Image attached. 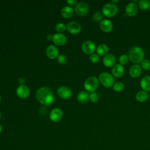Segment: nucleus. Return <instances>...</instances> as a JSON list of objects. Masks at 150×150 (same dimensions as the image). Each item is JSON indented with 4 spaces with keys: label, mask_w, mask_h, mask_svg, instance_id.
Wrapping results in <instances>:
<instances>
[{
    "label": "nucleus",
    "mask_w": 150,
    "mask_h": 150,
    "mask_svg": "<svg viewBox=\"0 0 150 150\" xmlns=\"http://www.w3.org/2000/svg\"><path fill=\"white\" fill-rule=\"evenodd\" d=\"M36 97L38 101L45 106L52 104L54 101V95L52 91L47 87L39 88L36 94Z\"/></svg>",
    "instance_id": "f257e3e1"
},
{
    "label": "nucleus",
    "mask_w": 150,
    "mask_h": 150,
    "mask_svg": "<svg viewBox=\"0 0 150 150\" xmlns=\"http://www.w3.org/2000/svg\"><path fill=\"white\" fill-rule=\"evenodd\" d=\"M144 52L139 46H134L129 51V58L132 63L135 64L141 63L144 60Z\"/></svg>",
    "instance_id": "f03ea898"
},
{
    "label": "nucleus",
    "mask_w": 150,
    "mask_h": 150,
    "mask_svg": "<svg viewBox=\"0 0 150 150\" xmlns=\"http://www.w3.org/2000/svg\"><path fill=\"white\" fill-rule=\"evenodd\" d=\"M98 86V80L95 76L88 77L84 81V88L88 92H94Z\"/></svg>",
    "instance_id": "7ed1b4c3"
},
{
    "label": "nucleus",
    "mask_w": 150,
    "mask_h": 150,
    "mask_svg": "<svg viewBox=\"0 0 150 150\" xmlns=\"http://www.w3.org/2000/svg\"><path fill=\"white\" fill-rule=\"evenodd\" d=\"M98 80L101 84H103L105 87H111L114 85V77L111 74L107 72L101 73L99 75Z\"/></svg>",
    "instance_id": "20e7f679"
},
{
    "label": "nucleus",
    "mask_w": 150,
    "mask_h": 150,
    "mask_svg": "<svg viewBox=\"0 0 150 150\" xmlns=\"http://www.w3.org/2000/svg\"><path fill=\"white\" fill-rule=\"evenodd\" d=\"M103 14L107 17H112L118 12L117 6L111 2L105 4L102 9Z\"/></svg>",
    "instance_id": "39448f33"
},
{
    "label": "nucleus",
    "mask_w": 150,
    "mask_h": 150,
    "mask_svg": "<svg viewBox=\"0 0 150 150\" xmlns=\"http://www.w3.org/2000/svg\"><path fill=\"white\" fill-rule=\"evenodd\" d=\"M74 11L77 15L79 16H84L88 12V6L85 2H80L75 6Z\"/></svg>",
    "instance_id": "423d86ee"
},
{
    "label": "nucleus",
    "mask_w": 150,
    "mask_h": 150,
    "mask_svg": "<svg viewBox=\"0 0 150 150\" xmlns=\"http://www.w3.org/2000/svg\"><path fill=\"white\" fill-rule=\"evenodd\" d=\"M57 94L60 98L67 100L71 97L72 91L71 89L67 87L61 86L57 88Z\"/></svg>",
    "instance_id": "0eeeda50"
},
{
    "label": "nucleus",
    "mask_w": 150,
    "mask_h": 150,
    "mask_svg": "<svg viewBox=\"0 0 150 150\" xmlns=\"http://www.w3.org/2000/svg\"><path fill=\"white\" fill-rule=\"evenodd\" d=\"M81 49L84 53L87 54H91L95 52L96 47L95 44L90 40L85 41L81 45Z\"/></svg>",
    "instance_id": "6e6552de"
},
{
    "label": "nucleus",
    "mask_w": 150,
    "mask_h": 150,
    "mask_svg": "<svg viewBox=\"0 0 150 150\" xmlns=\"http://www.w3.org/2000/svg\"><path fill=\"white\" fill-rule=\"evenodd\" d=\"M66 29L71 34H78L81 30L80 24L76 21H71L67 23Z\"/></svg>",
    "instance_id": "1a4fd4ad"
},
{
    "label": "nucleus",
    "mask_w": 150,
    "mask_h": 150,
    "mask_svg": "<svg viewBox=\"0 0 150 150\" xmlns=\"http://www.w3.org/2000/svg\"><path fill=\"white\" fill-rule=\"evenodd\" d=\"M63 117V112L61 109L59 108H54L53 109L49 114L50 120L54 122H57L61 120Z\"/></svg>",
    "instance_id": "9d476101"
},
{
    "label": "nucleus",
    "mask_w": 150,
    "mask_h": 150,
    "mask_svg": "<svg viewBox=\"0 0 150 150\" xmlns=\"http://www.w3.org/2000/svg\"><path fill=\"white\" fill-rule=\"evenodd\" d=\"M16 94L17 96L22 99L26 98L29 96L30 91L29 88L25 85H20L16 89Z\"/></svg>",
    "instance_id": "9b49d317"
},
{
    "label": "nucleus",
    "mask_w": 150,
    "mask_h": 150,
    "mask_svg": "<svg viewBox=\"0 0 150 150\" xmlns=\"http://www.w3.org/2000/svg\"><path fill=\"white\" fill-rule=\"evenodd\" d=\"M138 6L134 2H129L125 7V13L129 16H133L138 12Z\"/></svg>",
    "instance_id": "f8f14e48"
},
{
    "label": "nucleus",
    "mask_w": 150,
    "mask_h": 150,
    "mask_svg": "<svg viewBox=\"0 0 150 150\" xmlns=\"http://www.w3.org/2000/svg\"><path fill=\"white\" fill-rule=\"evenodd\" d=\"M46 54L49 58L53 59L58 57L59 50L54 45H49L46 49Z\"/></svg>",
    "instance_id": "ddd939ff"
},
{
    "label": "nucleus",
    "mask_w": 150,
    "mask_h": 150,
    "mask_svg": "<svg viewBox=\"0 0 150 150\" xmlns=\"http://www.w3.org/2000/svg\"><path fill=\"white\" fill-rule=\"evenodd\" d=\"M53 42L58 46H62L66 42V37L61 33H57L53 35Z\"/></svg>",
    "instance_id": "4468645a"
},
{
    "label": "nucleus",
    "mask_w": 150,
    "mask_h": 150,
    "mask_svg": "<svg viewBox=\"0 0 150 150\" xmlns=\"http://www.w3.org/2000/svg\"><path fill=\"white\" fill-rule=\"evenodd\" d=\"M115 61L116 59L115 56L112 54H106L103 59V63L104 65L108 67H113L115 65Z\"/></svg>",
    "instance_id": "2eb2a0df"
},
{
    "label": "nucleus",
    "mask_w": 150,
    "mask_h": 150,
    "mask_svg": "<svg viewBox=\"0 0 150 150\" xmlns=\"http://www.w3.org/2000/svg\"><path fill=\"white\" fill-rule=\"evenodd\" d=\"M111 72L112 75L115 77H121L124 74V68L122 65L116 64L112 67Z\"/></svg>",
    "instance_id": "dca6fc26"
},
{
    "label": "nucleus",
    "mask_w": 150,
    "mask_h": 150,
    "mask_svg": "<svg viewBox=\"0 0 150 150\" xmlns=\"http://www.w3.org/2000/svg\"><path fill=\"white\" fill-rule=\"evenodd\" d=\"M100 27L101 29L104 32H110L112 30L113 25L111 22L108 19H103L101 21L100 23Z\"/></svg>",
    "instance_id": "f3484780"
},
{
    "label": "nucleus",
    "mask_w": 150,
    "mask_h": 150,
    "mask_svg": "<svg viewBox=\"0 0 150 150\" xmlns=\"http://www.w3.org/2000/svg\"><path fill=\"white\" fill-rule=\"evenodd\" d=\"M129 74L131 77L134 78H136L139 77L142 72V70L141 66L137 64L132 65L129 69Z\"/></svg>",
    "instance_id": "a211bd4d"
},
{
    "label": "nucleus",
    "mask_w": 150,
    "mask_h": 150,
    "mask_svg": "<svg viewBox=\"0 0 150 150\" xmlns=\"http://www.w3.org/2000/svg\"><path fill=\"white\" fill-rule=\"evenodd\" d=\"M140 86L144 91H150V76H145L142 78Z\"/></svg>",
    "instance_id": "6ab92c4d"
},
{
    "label": "nucleus",
    "mask_w": 150,
    "mask_h": 150,
    "mask_svg": "<svg viewBox=\"0 0 150 150\" xmlns=\"http://www.w3.org/2000/svg\"><path fill=\"white\" fill-rule=\"evenodd\" d=\"M74 13L73 9L69 6H64L61 11V14L62 16L64 18H71Z\"/></svg>",
    "instance_id": "aec40b11"
},
{
    "label": "nucleus",
    "mask_w": 150,
    "mask_h": 150,
    "mask_svg": "<svg viewBox=\"0 0 150 150\" xmlns=\"http://www.w3.org/2000/svg\"><path fill=\"white\" fill-rule=\"evenodd\" d=\"M77 98L80 103H85L88 101L89 99V95L87 92L85 91H81L77 94Z\"/></svg>",
    "instance_id": "412c9836"
},
{
    "label": "nucleus",
    "mask_w": 150,
    "mask_h": 150,
    "mask_svg": "<svg viewBox=\"0 0 150 150\" xmlns=\"http://www.w3.org/2000/svg\"><path fill=\"white\" fill-rule=\"evenodd\" d=\"M148 98V94L145 91H139L135 96L136 100L139 102L145 101Z\"/></svg>",
    "instance_id": "4be33fe9"
},
{
    "label": "nucleus",
    "mask_w": 150,
    "mask_h": 150,
    "mask_svg": "<svg viewBox=\"0 0 150 150\" xmlns=\"http://www.w3.org/2000/svg\"><path fill=\"white\" fill-rule=\"evenodd\" d=\"M96 51L97 54L100 56H105L107 54L108 52V47L105 44H100L97 47Z\"/></svg>",
    "instance_id": "5701e85b"
},
{
    "label": "nucleus",
    "mask_w": 150,
    "mask_h": 150,
    "mask_svg": "<svg viewBox=\"0 0 150 150\" xmlns=\"http://www.w3.org/2000/svg\"><path fill=\"white\" fill-rule=\"evenodd\" d=\"M138 6L142 10H147L150 8V1L148 0H141L139 1Z\"/></svg>",
    "instance_id": "b1692460"
},
{
    "label": "nucleus",
    "mask_w": 150,
    "mask_h": 150,
    "mask_svg": "<svg viewBox=\"0 0 150 150\" xmlns=\"http://www.w3.org/2000/svg\"><path fill=\"white\" fill-rule=\"evenodd\" d=\"M124 88V85L122 82H117L112 86V89L117 92H120L122 91Z\"/></svg>",
    "instance_id": "393cba45"
},
{
    "label": "nucleus",
    "mask_w": 150,
    "mask_h": 150,
    "mask_svg": "<svg viewBox=\"0 0 150 150\" xmlns=\"http://www.w3.org/2000/svg\"><path fill=\"white\" fill-rule=\"evenodd\" d=\"M141 66L143 69L148 70L150 69V61L148 59H144L141 62Z\"/></svg>",
    "instance_id": "a878e982"
},
{
    "label": "nucleus",
    "mask_w": 150,
    "mask_h": 150,
    "mask_svg": "<svg viewBox=\"0 0 150 150\" xmlns=\"http://www.w3.org/2000/svg\"><path fill=\"white\" fill-rule=\"evenodd\" d=\"M55 29L58 32H63L66 29V26L63 23L59 22L56 25Z\"/></svg>",
    "instance_id": "bb28decb"
},
{
    "label": "nucleus",
    "mask_w": 150,
    "mask_h": 150,
    "mask_svg": "<svg viewBox=\"0 0 150 150\" xmlns=\"http://www.w3.org/2000/svg\"><path fill=\"white\" fill-rule=\"evenodd\" d=\"M89 99L90 100V101L92 103H97L98 101L99 96H98L97 93H96L95 92H93V93H91V94H90Z\"/></svg>",
    "instance_id": "cd10ccee"
},
{
    "label": "nucleus",
    "mask_w": 150,
    "mask_h": 150,
    "mask_svg": "<svg viewBox=\"0 0 150 150\" xmlns=\"http://www.w3.org/2000/svg\"><path fill=\"white\" fill-rule=\"evenodd\" d=\"M103 18V15L100 12H96L93 15V19L95 22H100Z\"/></svg>",
    "instance_id": "c85d7f7f"
},
{
    "label": "nucleus",
    "mask_w": 150,
    "mask_h": 150,
    "mask_svg": "<svg viewBox=\"0 0 150 150\" xmlns=\"http://www.w3.org/2000/svg\"><path fill=\"white\" fill-rule=\"evenodd\" d=\"M128 57L126 54H122L119 57V62L121 65H125L128 63Z\"/></svg>",
    "instance_id": "c756f323"
},
{
    "label": "nucleus",
    "mask_w": 150,
    "mask_h": 150,
    "mask_svg": "<svg viewBox=\"0 0 150 150\" xmlns=\"http://www.w3.org/2000/svg\"><path fill=\"white\" fill-rule=\"evenodd\" d=\"M90 60L93 63H96L99 61V56L96 53H93L90 56Z\"/></svg>",
    "instance_id": "7c9ffc66"
},
{
    "label": "nucleus",
    "mask_w": 150,
    "mask_h": 150,
    "mask_svg": "<svg viewBox=\"0 0 150 150\" xmlns=\"http://www.w3.org/2000/svg\"><path fill=\"white\" fill-rule=\"evenodd\" d=\"M57 59L58 63L60 64H64L67 62V57L64 54H59Z\"/></svg>",
    "instance_id": "2f4dec72"
},
{
    "label": "nucleus",
    "mask_w": 150,
    "mask_h": 150,
    "mask_svg": "<svg viewBox=\"0 0 150 150\" xmlns=\"http://www.w3.org/2000/svg\"><path fill=\"white\" fill-rule=\"evenodd\" d=\"M66 2L69 4V5H71V6H73V5H76V4H77V1L76 0H67V1H66Z\"/></svg>",
    "instance_id": "473e14b6"
},
{
    "label": "nucleus",
    "mask_w": 150,
    "mask_h": 150,
    "mask_svg": "<svg viewBox=\"0 0 150 150\" xmlns=\"http://www.w3.org/2000/svg\"><path fill=\"white\" fill-rule=\"evenodd\" d=\"M19 83L21 84V85H23V84L25 83V80L23 78H20L19 79Z\"/></svg>",
    "instance_id": "72a5a7b5"
},
{
    "label": "nucleus",
    "mask_w": 150,
    "mask_h": 150,
    "mask_svg": "<svg viewBox=\"0 0 150 150\" xmlns=\"http://www.w3.org/2000/svg\"><path fill=\"white\" fill-rule=\"evenodd\" d=\"M47 39L48 40H53V36L51 35H49L47 36Z\"/></svg>",
    "instance_id": "f704fd0d"
},
{
    "label": "nucleus",
    "mask_w": 150,
    "mask_h": 150,
    "mask_svg": "<svg viewBox=\"0 0 150 150\" xmlns=\"http://www.w3.org/2000/svg\"><path fill=\"white\" fill-rule=\"evenodd\" d=\"M119 2L118 0H117V1H113V0H112V1H111V3L114 4H115V3H117V2Z\"/></svg>",
    "instance_id": "c9c22d12"
},
{
    "label": "nucleus",
    "mask_w": 150,
    "mask_h": 150,
    "mask_svg": "<svg viewBox=\"0 0 150 150\" xmlns=\"http://www.w3.org/2000/svg\"><path fill=\"white\" fill-rule=\"evenodd\" d=\"M2 126H1V125L0 124V134L1 133V132H2Z\"/></svg>",
    "instance_id": "e433bc0d"
},
{
    "label": "nucleus",
    "mask_w": 150,
    "mask_h": 150,
    "mask_svg": "<svg viewBox=\"0 0 150 150\" xmlns=\"http://www.w3.org/2000/svg\"><path fill=\"white\" fill-rule=\"evenodd\" d=\"M1 96L0 95V102H1Z\"/></svg>",
    "instance_id": "4c0bfd02"
},
{
    "label": "nucleus",
    "mask_w": 150,
    "mask_h": 150,
    "mask_svg": "<svg viewBox=\"0 0 150 150\" xmlns=\"http://www.w3.org/2000/svg\"><path fill=\"white\" fill-rule=\"evenodd\" d=\"M1 111H0V119H1Z\"/></svg>",
    "instance_id": "58836bf2"
},
{
    "label": "nucleus",
    "mask_w": 150,
    "mask_h": 150,
    "mask_svg": "<svg viewBox=\"0 0 150 150\" xmlns=\"http://www.w3.org/2000/svg\"></svg>",
    "instance_id": "ea45409f"
}]
</instances>
